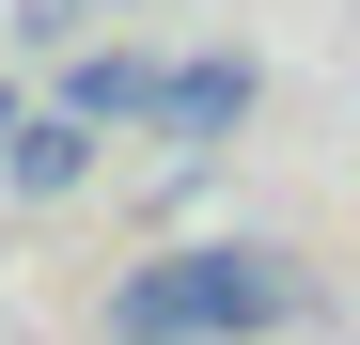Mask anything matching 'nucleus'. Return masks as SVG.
I'll list each match as a JSON object with an SVG mask.
<instances>
[{"mask_svg": "<svg viewBox=\"0 0 360 345\" xmlns=\"http://www.w3.org/2000/svg\"><path fill=\"white\" fill-rule=\"evenodd\" d=\"M157 47H126V32H110V47H63V110H79V126H157Z\"/></svg>", "mask_w": 360, "mask_h": 345, "instance_id": "obj_3", "label": "nucleus"}, {"mask_svg": "<svg viewBox=\"0 0 360 345\" xmlns=\"http://www.w3.org/2000/svg\"><path fill=\"white\" fill-rule=\"evenodd\" d=\"M0 142H16V79H0Z\"/></svg>", "mask_w": 360, "mask_h": 345, "instance_id": "obj_6", "label": "nucleus"}, {"mask_svg": "<svg viewBox=\"0 0 360 345\" xmlns=\"http://www.w3.org/2000/svg\"><path fill=\"white\" fill-rule=\"evenodd\" d=\"M110 16H141V0H16V47L63 63V47H110Z\"/></svg>", "mask_w": 360, "mask_h": 345, "instance_id": "obj_5", "label": "nucleus"}, {"mask_svg": "<svg viewBox=\"0 0 360 345\" xmlns=\"http://www.w3.org/2000/svg\"><path fill=\"white\" fill-rule=\"evenodd\" d=\"M110 126H79V110H16V142H0V172H16V204H63L79 172H94Z\"/></svg>", "mask_w": 360, "mask_h": 345, "instance_id": "obj_4", "label": "nucleus"}, {"mask_svg": "<svg viewBox=\"0 0 360 345\" xmlns=\"http://www.w3.org/2000/svg\"><path fill=\"white\" fill-rule=\"evenodd\" d=\"M251 110H266V79L235 63V47H204V63H172V79H157V126H141V142H188V157H219Z\"/></svg>", "mask_w": 360, "mask_h": 345, "instance_id": "obj_2", "label": "nucleus"}, {"mask_svg": "<svg viewBox=\"0 0 360 345\" xmlns=\"http://www.w3.org/2000/svg\"><path fill=\"white\" fill-rule=\"evenodd\" d=\"M297 314H314V282L266 236H188V251L110 267V345H266Z\"/></svg>", "mask_w": 360, "mask_h": 345, "instance_id": "obj_1", "label": "nucleus"}]
</instances>
